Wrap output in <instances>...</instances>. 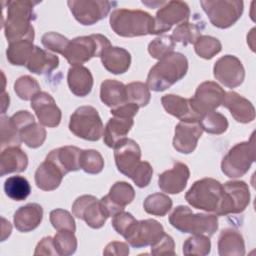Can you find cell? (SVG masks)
<instances>
[{"label":"cell","mask_w":256,"mask_h":256,"mask_svg":"<svg viewBox=\"0 0 256 256\" xmlns=\"http://www.w3.org/2000/svg\"><path fill=\"white\" fill-rule=\"evenodd\" d=\"M213 74L216 80L228 88L240 86L245 78V70L241 61L233 55L219 58L214 64Z\"/></svg>","instance_id":"9a60e30c"},{"label":"cell","mask_w":256,"mask_h":256,"mask_svg":"<svg viewBox=\"0 0 256 256\" xmlns=\"http://www.w3.org/2000/svg\"><path fill=\"white\" fill-rule=\"evenodd\" d=\"M80 168L88 174H98L104 168V159L96 150H82L80 155Z\"/></svg>","instance_id":"7bdbcfd3"},{"label":"cell","mask_w":256,"mask_h":256,"mask_svg":"<svg viewBox=\"0 0 256 256\" xmlns=\"http://www.w3.org/2000/svg\"><path fill=\"white\" fill-rule=\"evenodd\" d=\"M100 99L111 109L127 103L126 85L113 79L104 80L100 86Z\"/></svg>","instance_id":"1f68e13d"},{"label":"cell","mask_w":256,"mask_h":256,"mask_svg":"<svg viewBox=\"0 0 256 256\" xmlns=\"http://www.w3.org/2000/svg\"><path fill=\"white\" fill-rule=\"evenodd\" d=\"M69 130L77 137L88 141H97L104 131L98 111L92 106L77 108L70 117Z\"/></svg>","instance_id":"ba28073f"},{"label":"cell","mask_w":256,"mask_h":256,"mask_svg":"<svg viewBox=\"0 0 256 256\" xmlns=\"http://www.w3.org/2000/svg\"><path fill=\"white\" fill-rule=\"evenodd\" d=\"M52 226L57 231H72L75 232L76 225L73 216L64 209H54L49 215Z\"/></svg>","instance_id":"c3c4849f"},{"label":"cell","mask_w":256,"mask_h":256,"mask_svg":"<svg viewBox=\"0 0 256 256\" xmlns=\"http://www.w3.org/2000/svg\"><path fill=\"white\" fill-rule=\"evenodd\" d=\"M222 105L239 123H250L255 119V108L252 103L234 91L225 92Z\"/></svg>","instance_id":"7402d4cb"},{"label":"cell","mask_w":256,"mask_h":256,"mask_svg":"<svg viewBox=\"0 0 256 256\" xmlns=\"http://www.w3.org/2000/svg\"><path fill=\"white\" fill-rule=\"evenodd\" d=\"M53 241L57 254L60 256L72 255L77 249V239L72 231H58Z\"/></svg>","instance_id":"ee69618b"},{"label":"cell","mask_w":256,"mask_h":256,"mask_svg":"<svg viewBox=\"0 0 256 256\" xmlns=\"http://www.w3.org/2000/svg\"><path fill=\"white\" fill-rule=\"evenodd\" d=\"M39 2L28 0L3 2V28L9 43L26 38L34 40V27L31 21L36 18L33 8Z\"/></svg>","instance_id":"6da1fadb"},{"label":"cell","mask_w":256,"mask_h":256,"mask_svg":"<svg viewBox=\"0 0 256 256\" xmlns=\"http://www.w3.org/2000/svg\"><path fill=\"white\" fill-rule=\"evenodd\" d=\"M139 107L134 104V103H125L119 107L116 108H112L110 113L113 116H117V117H125V118H133L137 112H138Z\"/></svg>","instance_id":"11a10c76"},{"label":"cell","mask_w":256,"mask_h":256,"mask_svg":"<svg viewBox=\"0 0 256 256\" xmlns=\"http://www.w3.org/2000/svg\"><path fill=\"white\" fill-rule=\"evenodd\" d=\"M198 122L203 131L209 134L219 135L224 133L228 128V121L226 117L215 111L203 114Z\"/></svg>","instance_id":"74e56055"},{"label":"cell","mask_w":256,"mask_h":256,"mask_svg":"<svg viewBox=\"0 0 256 256\" xmlns=\"http://www.w3.org/2000/svg\"><path fill=\"white\" fill-rule=\"evenodd\" d=\"M164 233V228L158 221L145 219L137 221L125 239L132 247L141 248L153 244Z\"/></svg>","instance_id":"ac0fdd59"},{"label":"cell","mask_w":256,"mask_h":256,"mask_svg":"<svg viewBox=\"0 0 256 256\" xmlns=\"http://www.w3.org/2000/svg\"><path fill=\"white\" fill-rule=\"evenodd\" d=\"M218 253L220 256H243L245 244L242 235L231 228L222 230L218 238Z\"/></svg>","instance_id":"4dcf8cb0"},{"label":"cell","mask_w":256,"mask_h":256,"mask_svg":"<svg viewBox=\"0 0 256 256\" xmlns=\"http://www.w3.org/2000/svg\"><path fill=\"white\" fill-rule=\"evenodd\" d=\"M127 102L136 104L139 108L146 106L150 101V91L142 82H131L126 85Z\"/></svg>","instance_id":"f6af8a7d"},{"label":"cell","mask_w":256,"mask_h":256,"mask_svg":"<svg viewBox=\"0 0 256 256\" xmlns=\"http://www.w3.org/2000/svg\"><path fill=\"white\" fill-rule=\"evenodd\" d=\"M67 83L70 91L78 97L87 96L93 87V76L90 70L82 65H75L69 68Z\"/></svg>","instance_id":"f1b7e54d"},{"label":"cell","mask_w":256,"mask_h":256,"mask_svg":"<svg viewBox=\"0 0 256 256\" xmlns=\"http://www.w3.org/2000/svg\"><path fill=\"white\" fill-rule=\"evenodd\" d=\"M190 177L188 166L182 162H176L169 170L159 175L158 186L168 194H178L184 190Z\"/></svg>","instance_id":"44dd1931"},{"label":"cell","mask_w":256,"mask_h":256,"mask_svg":"<svg viewBox=\"0 0 256 256\" xmlns=\"http://www.w3.org/2000/svg\"><path fill=\"white\" fill-rule=\"evenodd\" d=\"M201 36L200 28L190 22L179 24L173 31L171 37L174 42L180 43L184 46L188 44H195L197 39Z\"/></svg>","instance_id":"f35d334b"},{"label":"cell","mask_w":256,"mask_h":256,"mask_svg":"<svg viewBox=\"0 0 256 256\" xmlns=\"http://www.w3.org/2000/svg\"><path fill=\"white\" fill-rule=\"evenodd\" d=\"M43 218V208L37 203L21 206L13 216L15 228L20 232H30L36 229Z\"/></svg>","instance_id":"484cf974"},{"label":"cell","mask_w":256,"mask_h":256,"mask_svg":"<svg viewBox=\"0 0 256 256\" xmlns=\"http://www.w3.org/2000/svg\"><path fill=\"white\" fill-rule=\"evenodd\" d=\"M14 91L20 99L25 101L32 100V98L40 92V85L31 76L24 75L15 81Z\"/></svg>","instance_id":"bcb514c9"},{"label":"cell","mask_w":256,"mask_h":256,"mask_svg":"<svg viewBox=\"0 0 256 256\" xmlns=\"http://www.w3.org/2000/svg\"><path fill=\"white\" fill-rule=\"evenodd\" d=\"M82 150L76 146H63L50 151L46 159L52 161L66 175L80 168V155Z\"/></svg>","instance_id":"cb8c5ba5"},{"label":"cell","mask_w":256,"mask_h":256,"mask_svg":"<svg viewBox=\"0 0 256 256\" xmlns=\"http://www.w3.org/2000/svg\"><path fill=\"white\" fill-rule=\"evenodd\" d=\"M134 188L127 182L118 181L112 185L109 193L100 200L108 217H112L123 211L125 206L134 200Z\"/></svg>","instance_id":"e0dca14e"},{"label":"cell","mask_w":256,"mask_h":256,"mask_svg":"<svg viewBox=\"0 0 256 256\" xmlns=\"http://www.w3.org/2000/svg\"><path fill=\"white\" fill-rule=\"evenodd\" d=\"M161 103L167 113L181 121L197 122L200 119V115L192 108L190 99L183 98L179 95L167 94L161 98Z\"/></svg>","instance_id":"603a6c76"},{"label":"cell","mask_w":256,"mask_h":256,"mask_svg":"<svg viewBox=\"0 0 256 256\" xmlns=\"http://www.w3.org/2000/svg\"><path fill=\"white\" fill-rule=\"evenodd\" d=\"M64 176L55 163L45 158L35 172V183L41 190L52 191L59 187Z\"/></svg>","instance_id":"83f0119b"},{"label":"cell","mask_w":256,"mask_h":256,"mask_svg":"<svg viewBox=\"0 0 256 256\" xmlns=\"http://www.w3.org/2000/svg\"><path fill=\"white\" fill-rule=\"evenodd\" d=\"M200 4L211 24L220 29H226L236 23L244 8V3L239 0H202Z\"/></svg>","instance_id":"9c48e42d"},{"label":"cell","mask_w":256,"mask_h":256,"mask_svg":"<svg viewBox=\"0 0 256 256\" xmlns=\"http://www.w3.org/2000/svg\"><path fill=\"white\" fill-rule=\"evenodd\" d=\"M255 160L254 133L249 141L234 145L221 162L222 172L229 178H238L245 175Z\"/></svg>","instance_id":"52a82bcc"},{"label":"cell","mask_w":256,"mask_h":256,"mask_svg":"<svg viewBox=\"0 0 256 256\" xmlns=\"http://www.w3.org/2000/svg\"><path fill=\"white\" fill-rule=\"evenodd\" d=\"M224 95L225 91L216 82L205 81L197 87L194 96L190 98V103L201 118L203 114L215 111L222 104Z\"/></svg>","instance_id":"5bb4252c"},{"label":"cell","mask_w":256,"mask_h":256,"mask_svg":"<svg viewBox=\"0 0 256 256\" xmlns=\"http://www.w3.org/2000/svg\"><path fill=\"white\" fill-rule=\"evenodd\" d=\"M4 191L10 199L15 201H23L30 195L31 186L26 178L15 175L8 177L5 180Z\"/></svg>","instance_id":"e575fe53"},{"label":"cell","mask_w":256,"mask_h":256,"mask_svg":"<svg viewBox=\"0 0 256 256\" xmlns=\"http://www.w3.org/2000/svg\"><path fill=\"white\" fill-rule=\"evenodd\" d=\"M100 58L104 68L116 75L125 73L131 64L130 53L126 49L117 46H109L106 48Z\"/></svg>","instance_id":"4316f807"},{"label":"cell","mask_w":256,"mask_h":256,"mask_svg":"<svg viewBox=\"0 0 256 256\" xmlns=\"http://www.w3.org/2000/svg\"><path fill=\"white\" fill-rule=\"evenodd\" d=\"M69 41V39L57 32H47L41 38V42L46 49L61 55L64 54Z\"/></svg>","instance_id":"f907efd6"},{"label":"cell","mask_w":256,"mask_h":256,"mask_svg":"<svg viewBox=\"0 0 256 256\" xmlns=\"http://www.w3.org/2000/svg\"><path fill=\"white\" fill-rule=\"evenodd\" d=\"M223 186L222 202L217 216L242 213L250 203V191L244 181H228Z\"/></svg>","instance_id":"30bf717a"},{"label":"cell","mask_w":256,"mask_h":256,"mask_svg":"<svg viewBox=\"0 0 256 256\" xmlns=\"http://www.w3.org/2000/svg\"><path fill=\"white\" fill-rule=\"evenodd\" d=\"M174 46L175 42L171 36H159L149 43L148 52L153 58L161 60L173 52Z\"/></svg>","instance_id":"7dc6e473"},{"label":"cell","mask_w":256,"mask_h":256,"mask_svg":"<svg viewBox=\"0 0 256 256\" xmlns=\"http://www.w3.org/2000/svg\"><path fill=\"white\" fill-rule=\"evenodd\" d=\"M203 133L199 122H179L175 127L173 147L176 151L183 154L192 153Z\"/></svg>","instance_id":"ffe728a7"},{"label":"cell","mask_w":256,"mask_h":256,"mask_svg":"<svg viewBox=\"0 0 256 256\" xmlns=\"http://www.w3.org/2000/svg\"><path fill=\"white\" fill-rule=\"evenodd\" d=\"M34 255H58L54 245L53 237L48 236L42 238L35 248Z\"/></svg>","instance_id":"db71d44e"},{"label":"cell","mask_w":256,"mask_h":256,"mask_svg":"<svg viewBox=\"0 0 256 256\" xmlns=\"http://www.w3.org/2000/svg\"><path fill=\"white\" fill-rule=\"evenodd\" d=\"M20 132L11 117L1 116V148L20 146Z\"/></svg>","instance_id":"ab89813d"},{"label":"cell","mask_w":256,"mask_h":256,"mask_svg":"<svg viewBox=\"0 0 256 256\" xmlns=\"http://www.w3.org/2000/svg\"><path fill=\"white\" fill-rule=\"evenodd\" d=\"M114 149V159L118 171L130 178L141 163L139 145L134 140L126 138Z\"/></svg>","instance_id":"2e32d148"},{"label":"cell","mask_w":256,"mask_h":256,"mask_svg":"<svg viewBox=\"0 0 256 256\" xmlns=\"http://www.w3.org/2000/svg\"><path fill=\"white\" fill-rule=\"evenodd\" d=\"M10 233H11L10 223L5 218H2V238H1V241H4L7 237H9Z\"/></svg>","instance_id":"6f0895ef"},{"label":"cell","mask_w":256,"mask_h":256,"mask_svg":"<svg viewBox=\"0 0 256 256\" xmlns=\"http://www.w3.org/2000/svg\"><path fill=\"white\" fill-rule=\"evenodd\" d=\"M172 204V200L166 194L154 193L146 197L143 207L148 214L162 217L170 211Z\"/></svg>","instance_id":"d590c367"},{"label":"cell","mask_w":256,"mask_h":256,"mask_svg":"<svg viewBox=\"0 0 256 256\" xmlns=\"http://www.w3.org/2000/svg\"><path fill=\"white\" fill-rule=\"evenodd\" d=\"M104 255H117V256H126L129 254V246L124 242L113 241L106 245Z\"/></svg>","instance_id":"9f6ffc18"},{"label":"cell","mask_w":256,"mask_h":256,"mask_svg":"<svg viewBox=\"0 0 256 256\" xmlns=\"http://www.w3.org/2000/svg\"><path fill=\"white\" fill-rule=\"evenodd\" d=\"M112 30L121 37L154 34V18L142 10L116 9L109 19Z\"/></svg>","instance_id":"3957f363"},{"label":"cell","mask_w":256,"mask_h":256,"mask_svg":"<svg viewBox=\"0 0 256 256\" xmlns=\"http://www.w3.org/2000/svg\"><path fill=\"white\" fill-rule=\"evenodd\" d=\"M223 197L222 184L213 178H203L193 183L185 195L192 207L217 215Z\"/></svg>","instance_id":"5b68a950"},{"label":"cell","mask_w":256,"mask_h":256,"mask_svg":"<svg viewBox=\"0 0 256 256\" xmlns=\"http://www.w3.org/2000/svg\"><path fill=\"white\" fill-rule=\"evenodd\" d=\"M59 65L58 56L35 46L26 67L34 74H46L56 69Z\"/></svg>","instance_id":"d6a6232c"},{"label":"cell","mask_w":256,"mask_h":256,"mask_svg":"<svg viewBox=\"0 0 256 256\" xmlns=\"http://www.w3.org/2000/svg\"><path fill=\"white\" fill-rule=\"evenodd\" d=\"M136 222H137V220L133 217L132 214H130L128 212L121 211L113 216L111 223H112L114 230L118 234H120L124 238H126L132 231Z\"/></svg>","instance_id":"681fc988"},{"label":"cell","mask_w":256,"mask_h":256,"mask_svg":"<svg viewBox=\"0 0 256 256\" xmlns=\"http://www.w3.org/2000/svg\"><path fill=\"white\" fill-rule=\"evenodd\" d=\"M211 251V242L208 236L193 235L186 239L183 244L184 255H208Z\"/></svg>","instance_id":"60d3db41"},{"label":"cell","mask_w":256,"mask_h":256,"mask_svg":"<svg viewBox=\"0 0 256 256\" xmlns=\"http://www.w3.org/2000/svg\"><path fill=\"white\" fill-rule=\"evenodd\" d=\"M34 47L33 40L28 38L10 42L6 50L7 60L12 65L26 66L30 56L32 55Z\"/></svg>","instance_id":"836d02e7"},{"label":"cell","mask_w":256,"mask_h":256,"mask_svg":"<svg viewBox=\"0 0 256 256\" xmlns=\"http://www.w3.org/2000/svg\"><path fill=\"white\" fill-rule=\"evenodd\" d=\"M134 124L133 118L117 117L110 118L103 131L104 143L110 147L115 148L122 143L127 137L128 132L131 130Z\"/></svg>","instance_id":"d4e9b609"},{"label":"cell","mask_w":256,"mask_h":256,"mask_svg":"<svg viewBox=\"0 0 256 256\" xmlns=\"http://www.w3.org/2000/svg\"><path fill=\"white\" fill-rule=\"evenodd\" d=\"M20 138L29 148H38L46 139V130L40 123L34 121L20 129Z\"/></svg>","instance_id":"8d00e7d4"},{"label":"cell","mask_w":256,"mask_h":256,"mask_svg":"<svg viewBox=\"0 0 256 256\" xmlns=\"http://www.w3.org/2000/svg\"><path fill=\"white\" fill-rule=\"evenodd\" d=\"M9 106V95L3 91L2 93V114L5 113L6 108Z\"/></svg>","instance_id":"680465c9"},{"label":"cell","mask_w":256,"mask_h":256,"mask_svg":"<svg viewBox=\"0 0 256 256\" xmlns=\"http://www.w3.org/2000/svg\"><path fill=\"white\" fill-rule=\"evenodd\" d=\"M194 49L196 54L201 58L211 59L221 51L222 45L215 37L201 35L195 42Z\"/></svg>","instance_id":"b9f144b4"},{"label":"cell","mask_w":256,"mask_h":256,"mask_svg":"<svg viewBox=\"0 0 256 256\" xmlns=\"http://www.w3.org/2000/svg\"><path fill=\"white\" fill-rule=\"evenodd\" d=\"M72 213L75 217L84 220L93 229L101 228L108 218L101 200L92 195L78 197L72 205Z\"/></svg>","instance_id":"7c38bea8"},{"label":"cell","mask_w":256,"mask_h":256,"mask_svg":"<svg viewBox=\"0 0 256 256\" xmlns=\"http://www.w3.org/2000/svg\"><path fill=\"white\" fill-rule=\"evenodd\" d=\"M109 46L110 41L102 34L79 36L69 41L63 56L72 66L82 65L93 57H100Z\"/></svg>","instance_id":"8992f818"},{"label":"cell","mask_w":256,"mask_h":256,"mask_svg":"<svg viewBox=\"0 0 256 256\" xmlns=\"http://www.w3.org/2000/svg\"><path fill=\"white\" fill-rule=\"evenodd\" d=\"M67 4L74 18L82 25H93L105 18L113 5L102 0H69Z\"/></svg>","instance_id":"8fae6325"},{"label":"cell","mask_w":256,"mask_h":256,"mask_svg":"<svg viewBox=\"0 0 256 256\" xmlns=\"http://www.w3.org/2000/svg\"><path fill=\"white\" fill-rule=\"evenodd\" d=\"M153 175V168L147 161H141L138 168L132 174L130 179L138 186L139 188H144L149 185Z\"/></svg>","instance_id":"816d5d0a"},{"label":"cell","mask_w":256,"mask_h":256,"mask_svg":"<svg viewBox=\"0 0 256 256\" xmlns=\"http://www.w3.org/2000/svg\"><path fill=\"white\" fill-rule=\"evenodd\" d=\"M190 9L183 1H168L157 11L154 18V34H162L171 29L175 24L187 22Z\"/></svg>","instance_id":"4fadbf2b"},{"label":"cell","mask_w":256,"mask_h":256,"mask_svg":"<svg viewBox=\"0 0 256 256\" xmlns=\"http://www.w3.org/2000/svg\"><path fill=\"white\" fill-rule=\"evenodd\" d=\"M151 246V254L153 255H175V243L173 238L164 233Z\"/></svg>","instance_id":"f5cc1de1"},{"label":"cell","mask_w":256,"mask_h":256,"mask_svg":"<svg viewBox=\"0 0 256 256\" xmlns=\"http://www.w3.org/2000/svg\"><path fill=\"white\" fill-rule=\"evenodd\" d=\"M28 166V157L26 153L18 146L7 147L1 152L0 156V175L9 173L23 172Z\"/></svg>","instance_id":"f546056e"},{"label":"cell","mask_w":256,"mask_h":256,"mask_svg":"<svg viewBox=\"0 0 256 256\" xmlns=\"http://www.w3.org/2000/svg\"><path fill=\"white\" fill-rule=\"evenodd\" d=\"M188 60L179 52H172L159 60L149 71L146 85L149 90L161 92L181 80L187 73Z\"/></svg>","instance_id":"7a4b0ae2"},{"label":"cell","mask_w":256,"mask_h":256,"mask_svg":"<svg viewBox=\"0 0 256 256\" xmlns=\"http://www.w3.org/2000/svg\"><path fill=\"white\" fill-rule=\"evenodd\" d=\"M170 224L182 233L212 236L218 229L216 214L193 213L184 205L177 206L169 216Z\"/></svg>","instance_id":"277c9868"},{"label":"cell","mask_w":256,"mask_h":256,"mask_svg":"<svg viewBox=\"0 0 256 256\" xmlns=\"http://www.w3.org/2000/svg\"><path fill=\"white\" fill-rule=\"evenodd\" d=\"M31 107L42 125L53 128L60 124L61 110L50 94L41 91L37 93L31 100Z\"/></svg>","instance_id":"d6986e66"}]
</instances>
